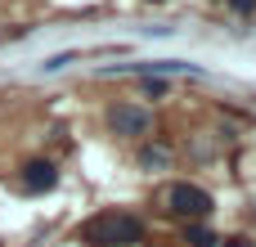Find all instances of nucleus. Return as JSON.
Masks as SVG:
<instances>
[{
  "label": "nucleus",
  "instance_id": "nucleus-1",
  "mask_svg": "<svg viewBox=\"0 0 256 247\" xmlns=\"http://www.w3.org/2000/svg\"><path fill=\"white\" fill-rule=\"evenodd\" d=\"M76 238L90 247H135V243H144V220L122 216V212H99L94 220H86L76 230Z\"/></svg>",
  "mask_w": 256,
  "mask_h": 247
},
{
  "label": "nucleus",
  "instance_id": "nucleus-2",
  "mask_svg": "<svg viewBox=\"0 0 256 247\" xmlns=\"http://www.w3.org/2000/svg\"><path fill=\"white\" fill-rule=\"evenodd\" d=\"M162 207H166L171 216L198 220V216H207V212H212V194H207V189H198V184H189V180H176V184H166Z\"/></svg>",
  "mask_w": 256,
  "mask_h": 247
},
{
  "label": "nucleus",
  "instance_id": "nucleus-3",
  "mask_svg": "<svg viewBox=\"0 0 256 247\" xmlns=\"http://www.w3.org/2000/svg\"><path fill=\"white\" fill-rule=\"evenodd\" d=\"M108 126H112V135L140 140V135L153 130V112H144V108H135V104H112V108H108Z\"/></svg>",
  "mask_w": 256,
  "mask_h": 247
},
{
  "label": "nucleus",
  "instance_id": "nucleus-4",
  "mask_svg": "<svg viewBox=\"0 0 256 247\" xmlns=\"http://www.w3.org/2000/svg\"><path fill=\"white\" fill-rule=\"evenodd\" d=\"M54 184H58V166H54V162L36 158V162L22 166V189H27V194H45V189H54Z\"/></svg>",
  "mask_w": 256,
  "mask_h": 247
},
{
  "label": "nucleus",
  "instance_id": "nucleus-5",
  "mask_svg": "<svg viewBox=\"0 0 256 247\" xmlns=\"http://www.w3.org/2000/svg\"><path fill=\"white\" fill-rule=\"evenodd\" d=\"M184 243H189V247H216V238H212V230L189 225V230H184Z\"/></svg>",
  "mask_w": 256,
  "mask_h": 247
},
{
  "label": "nucleus",
  "instance_id": "nucleus-6",
  "mask_svg": "<svg viewBox=\"0 0 256 247\" xmlns=\"http://www.w3.org/2000/svg\"><path fill=\"white\" fill-rule=\"evenodd\" d=\"M140 90H144V94H153V99H162V94H166V81H162V76H144V81H140Z\"/></svg>",
  "mask_w": 256,
  "mask_h": 247
},
{
  "label": "nucleus",
  "instance_id": "nucleus-7",
  "mask_svg": "<svg viewBox=\"0 0 256 247\" xmlns=\"http://www.w3.org/2000/svg\"><path fill=\"white\" fill-rule=\"evenodd\" d=\"M230 4H234L238 14H252V9H256V0H230Z\"/></svg>",
  "mask_w": 256,
  "mask_h": 247
},
{
  "label": "nucleus",
  "instance_id": "nucleus-8",
  "mask_svg": "<svg viewBox=\"0 0 256 247\" xmlns=\"http://www.w3.org/2000/svg\"><path fill=\"white\" fill-rule=\"evenodd\" d=\"M225 247H252V243H248V238H230Z\"/></svg>",
  "mask_w": 256,
  "mask_h": 247
}]
</instances>
